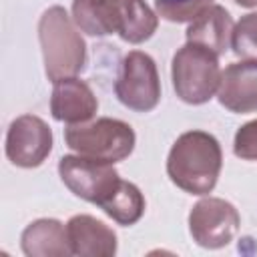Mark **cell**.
<instances>
[{"mask_svg": "<svg viewBox=\"0 0 257 257\" xmlns=\"http://www.w3.org/2000/svg\"><path fill=\"white\" fill-rule=\"evenodd\" d=\"M233 18L231 14L219 6L211 4L203 14H199L193 22H189V28L185 32L187 42L199 44L213 54L221 56L231 48V34H233Z\"/></svg>", "mask_w": 257, "mask_h": 257, "instance_id": "cell-13", "label": "cell"}, {"mask_svg": "<svg viewBox=\"0 0 257 257\" xmlns=\"http://www.w3.org/2000/svg\"><path fill=\"white\" fill-rule=\"evenodd\" d=\"M145 197L141 193V189L131 183V181H124L120 191L114 195V199L102 209L112 221H116L118 225L122 227H128V225H135L143 213H145Z\"/></svg>", "mask_w": 257, "mask_h": 257, "instance_id": "cell-15", "label": "cell"}, {"mask_svg": "<svg viewBox=\"0 0 257 257\" xmlns=\"http://www.w3.org/2000/svg\"><path fill=\"white\" fill-rule=\"evenodd\" d=\"M233 153L243 161H257V118L239 126L233 141Z\"/></svg>", "mask_w": 257, "mask_h": 257, "instance_id": "cell-18", "label": "cell"}, {"mask_svg": "<svg viewBox=\"0 0 257 257\" xmlns=\"http://www.w3.org/2000/svg\"><path fill=\"white\" fill-rule=\"evenodd\" d=\"M231 48L243 60H257V12L241 16L233 26Z\"/></svg>", "mask_w": 257, "mask_h": 257, "instance_id": "cell-17", "label": "cell"}, {"mask_svg": "<svg viewBox=\"0 0 257 257\" xmlns=\"http://www.w3.org/2000/svg\"><path fill=\"white\" fill-rule=\"evenodd\" d=\"M171 78L177 96L187 104H205L219 90V56L211 50L187 42L171 62Z\"/></svg>", "mask_w": 257, "mask_h": 257, "instance_id": "cell-5", "label": "cell"}, {"mask_svg": "<svg viewBox=\"0 0 257 257\" xmlns=\"http://www.w3.org/2000/svg\"><path fill=\"white\" fill-rule=\"evenodd\" d=\"M6 157L22 169L40 167L52 151V131L36 114L16 116L6 133Z\"/></svg>", "mask_w": 257, "mask_h": 257, "instance_id": "cell-9", "label": "cell"}, {"mask_svg": "<svg viewBox=\"0 0 257 257\" xmlns=\"http://www.w3.org/2000/svg\"><path fill=\"white\" fill-rule=\"evenodd\" d=\"M114 94L126 108L149 112L161 100V80L155 60L141 50H131L122 62L114 82Z\"/></svg>", "mask_w": 257, "mask_h": 257, "instance_id": "cell-7", "label": "cell"}, {"mask_svg": "<svg viewBox=\"0 0 257 257\" xmlns=\"http://www.w3.org/2000/svg\"><path fill=\"white\" fill-rule=\"evenodd\" d=\"M72 255L110 257L116 253V233L92 215H74L66 223Z\"/></svg>", "mask_w": 257, "mask_h": 257, "instance_id": "cell-12", "label": "cell"}, {"mask_svg": "<svg viewBox=\"0 0 257 257\" xmlns=\"http://www.w3.org/2000/svg\"><path fill=\"white\" fill-rule=\"evenodd\" d=\"M20 247L28 257L72 255L66 227L56 219H36L20 235Z\"/></svg>", "mask_w": 257, "mask_h": 257, "instance_id": "cell-14", "label": "cell"}, {"mask_svg": "<svg viewBox=\"0 0 257 257\" xmlns=\"http://www.w3.org/2000/svg\"><path fill=\"white\" fill-rule=\"evenodd\" d=\"M52 84L54 86L50 96V112L54 120L66 124H80V122H88L96 114L98 100L92 88L84 80L76 76H68Z\"/></svg>", "mask_w": 257, "mask_h": 257, "instance_id": "cell-10", "label": "cell"}, {"mask_svg": "<svg viewBox=\"0 0 257 257\" xmlns=\"http://www.w3.org/2000/svg\"><path fill=\"white\" fill-rule=\"evenodd\" d=\"M44 72L50 82L76 76L86 64V44L62 6H50L38 20Z\"/></svg>", "mask_w": 257, "mask_h": 257, "instance_id": "cell-3", "label": "cell"}, {"mask_svg": "<svg viewBox=\"0 0 257 257\" xmlns=\"http://www.w3.org/2000/svg\"><path fill=\"white\" fill-rule=\"evenodd\" d=\"M72 20L88 36L118 34L131 44L149 40L159 26L145 0H72Z\"/></svg>", "mask_w": 257, "mask_h": 257, "instance_id": "cell-1", "label": "cell"}, {"mask_svg": "<svg viewBox=\"0 0 257 257\" xmlns=\"http://www.w3.org/2000/svg\"><path fill=\"white\" fill-rule=\"evenodd\" d=\"M58 175L66 189L78 199L104 209L122 187V179L112 163L88 159L82 155H64L58 161Z\"/></svg>", "mask_w": 257, "mask_h": 257, "instance_id": "cell-6", "label": "cell"}, {"mask_svg": "<svg viewBox=\"0 0 257 257\" xmlns=\"http://www.w3.org/2000/svg\"><path fill=\"white\" fill-rule=\"evenodd\" d=\"M235 2L243 8H255L257 6V0H235Z\"/></svg>", "mask_w": 257, "mask_h": 257, "instance_id": "cell-19", "label": "cell"}, {"mask_svg": "<svg viewBox=\"0 0 257 257\" xmlns=\"http://www.w3.org/2000/svg\"><path fill=\"white\" fill-rule=\"evenodd\" d=\"M223 167L219 141L205 131H187L171 147L167 157V175L185 193L209 195Z\"/></svg>", "mask_w": 257, "mask_h": 257, "instance_id": "cell-2", "label": "cell"}, {"mask_svg": "<svg viewBox=\"0 0 257 257\" xmlns=\"http://www.w3.org/2000/svg\"><path fill=\"white\" fill-rule=\"evenodd\" d=\"M211 4L213 0H155V12L163 20L181 24V22H193Z\"/></svg>", "mask_w": 257, "mask_h": 257, "instance_id": "cell-16", "label": "cell"}, {"mask_svg": "<svg viewBox=\"0 0 257 257\" xmlns=\"http://www.w3.org/2000/svg\"><path fill=\"white\" fill-rule=\"evenodd\" d=\"M221 106L231 112L247 114L257 110V60H241L229 64L221 72L217 90Z\"/></svg>", "mask_w": 257, "mask_h": 257, "instance_id": "cell-11", "label": "cell"}, {"mask_svg": "<svg viewBox=\"0 0 257 257\" xmlns=\"http://www.w3.org/2000/svg\"><path fill=\"white\" fill-rule=\"evenodd\" d=\"M64 143L76 155L114 165L133 153L137 135L128 122L102 116L92 122L68 124L64 128Z\"/></svg>", "mask_w": 257, "mask_h": 257, "instance_id": "cell-4", "label": "cell"}, {"mask_svg": "<svg viewBox=\"0 0 257 257\" xmlns=\"http://www.w3.org/2000/svg\"><path fill=\"white\" fill-rule=\"evenodd\" d=\"M241 225L239 211L225 199L205 197L189 213V233L199 247L221 249L229 245Z\"/></svg>", "mask_w": 257, "mask_h": 257, "instance_id": "cell-8", "label": "cell"}]
</instances>
